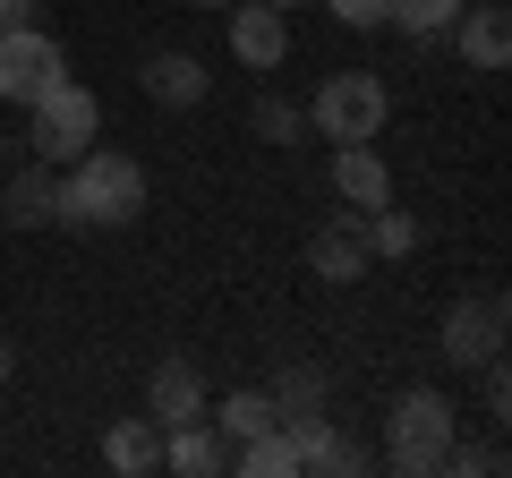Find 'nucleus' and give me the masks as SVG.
Listing matches in <instances>:
<instances>
[{
  "mask_svg": "<svg viewBox=\"0 0 512 478\" xmlns=\"http://www.w3.org/2000/svg\"><path fill=\"white\" fill-rule=\"evenodd\" d=\"M384 18L402 26V35H419V43H436L444 26L461 18V0H384Z\"/></svg>",
  "mask_w": 512,
  "mask_h": 478,
  "instance_id": "obj_17",
  "label": "nucleus"
},
{
  "mask_svg": "<svg viewBox=\"0 0 512 478\" xmlns=\"http://www.w3.org/2000/svg\"><path fill=\"white\" fill-rule=\"evenodd\" d=\"M231 470H248V478H299V453H291L282 427H256V436L231 453Z\"/></svg>",
  "mask_w": 512,
  "mask_h": 478,
  "instance_id": "obj_16",
  "label": "nucleus"
},
{
  "mask_svg": "<svg viewBox=\"0 0 512 478\" xmlns=\"http://www.w3.org/2000/svg\"><path fill=\"white\" fill-rule=\"evenodd\" d=\"M274 9H308V0H274Z\"/></svg>",
  "mask_w": 512,
  "mask_h": 478,
  "instance_id": "obj_26",
  "label": "nucleus"
},
{
  "mask_svg": "<svg viewBox=\"0 0 512 478\" xmlns=\"http://www.w3.org/2000/svg\"><path fill=\"white\" fill-rule=\"evenodd\" d=\"M444 359H453V368L504 359V299H461V308L444 316Z\"/></svg>",
  "mask_w": 512,
  "mask_h": 478,
  "instance_id": "obj_7",
  "label": "nucleus"
},
{
  "mask_svg": "<svg viewBox=\"0 0 512 478\" xmlns=\"http://www.w3.org/2000/svg\"><path fill=\"white\" fill-rule=\"evenodd\" d=\"M231 60H239V69H256V77L291 60V26H282L274 0H231Z\"/></svg>",
  "mask_w": 512,
  "mask_h": 478,
  "instance_id": "obj_6",
  "label": "nucleus"
},
{
  "mask_svg": "<svg viewBox=\"0 0 512 478\" xmlns=\"http://www.w3.org/2000/svg\"><path fill=\"white\" fill-rule=\"evenodd\" d=\"M0 214H9V231H43V222H60V171L52 163H26L18 180L0 188Z\"/></svg>",
  "mask_w": 512,
  "mask_h": 478,
  "instance_id": "obj_11",
  "label": "nucleus"
},
{
  "mask_svg": "<svg viewBox=\"0 0 512 478\" xmlns=\"http://www.w3.org/2000/svg\"><path fill=\"white\" fill-rule=\"evenodd\" d=\"M342 26H384V0H325Z\"/></svg>",
  "mask_w": 512,
  "mask_h": 478,
  "instance_id": "obj_22",
  "label": "nucleus"
},
{
  "mask_svg": "<svg viewBox=\"0 0 512 478\" xmlns=\"http://www.w3.org/2000/svg\"><path fill=\"white\" fill-rule=\"evenodd\" d=\"M137 214H146V163L137 154L94 137L77 163H60V222H77V231H120Z\"/></svg>",
  "mask_w": 512,
  "mask_h": 478,
  "instance_id": "obj_1",
  "label": "nucleus"
},
{
  "mask_svg": "<svg viewBox=\"0 0 512 478\" xmlns=\"http://www.w3.org/2000/svg\"><path fill=\"white\" fill-rule=\"evenodd\" d=\"M299 129H308V111H291V103H274V94H265V103H256V137H265V146H291Z\"/></svg>",
  "mask_w": 512,
  "mask_h": 478,
  "instance_id": "obj_21",
  "label": "nucleus"
},
{
  "mask_svg": "<svg viewBox=\"0 0 512 478\" xmlns=\"http://www.w3.org/2000/svg\"><path fill=\"white\" fill-rule=\"evenodd\" d=\"M9 368H18V359H9V350H0V376H9Z\"/></svg>",
  "mask_w": 512,
  "mask_h": 478,
  "instance_id": "obj_25",
  "label": "nucleus"
},
{
  "mask_svg": "<svg viewBox=\"0 0 512 478\" xmlns=\"http://www.w3.org/2000/svg\"><path fill=\"white\" fill-rule=\"evenodd\" d=\"M367 248H376V257H410V248H419V222H410L402 205H376V214H367Z\"/></svg>",
  "mask_w": 512,
  "mask_h": 478,
  "instance_id": "obj_19",
  "label": "nucleus"
},
{
  "mask_svg": "<svg viewBox=\"0 0 512 478\" xmlns=\"http://www.w3.org/2000/svg\"><path fill=\"white\" fill-rule=\"evenodd\" d=\"M333 188H342L350 214H376V205H393V171H384L376 146H342V154H333Z\"/></svg>",
  "mask_w": 512,
  "mask_h": 478,
  "instance_id": "obj_12",
  "label": "nucleus"
},
{
  "mask_svg": "<svg viewBox=\"0 0 512 478\" xmlns=\"http://www.w3.org/2000/svg\"><path fill=\"white\" fill-rule=\"evenodd\" d=\"M35 137H26V146H35V163H77V154L94 146V137H103V103H94L86 86H77V77H60V86H43L35 103Z\"/></svg>",
  "mask_w": 512,
  "mask_h": 478,
  "instance_id": "obj_4",
  "label": "nucleus"
},
{
  "mask_svg": "<svg viewBox=\"0 0 512 478\" xmlns=\"http://www.w3.org/2000/svg\"><path fill=\"white\" fill-rule=\"evenodd\" d=\"M137 77H146V94H154L163 111H197L205 94H214V77H205V60H197V52H154Z\"/></svg>",
  "mask_w": 512,
  "mask_h": 478,
  "instance_id": "obj_10",
  "label": "nucleus"
},
{
  "mask_svg": "<svg viewBox=\"0 0 512 478\" xmlns=\"http://www.w3.org/2000/svg\"><path fill=\"white\" fill-rule=\"evenodd\" d=\"M60 77H69V52H60L35 18L0 26V103H35V94L60 86Z\"/></svg>",
  "mask_w": 512,
  "mask_h": 478,
  "instance_id": "obj_5",
  "label": "nucleus"
},
{
  "mask_svg": "<svg viewBox=\"0 0 512 478\" xmlns=\"http://www.w3.org/2000/svg\"><path fill=\"white\" fill-rule=\"evenodd\" d=\"M265 402H274V419H308V410H325V376H316V368H291Z\"/></svg>",
  "mask_w": 512,
  "mask_h": 478,
  "instance_id": "obj_18",
  "label": "nucleus"
},
{
  "mask_svg": "<svg viewBox=\"0 0 512 478\" xmlns=\"http://www.w3.org/2000/svg\"><path fill=\"white\" fill-rule=\"evenodd\" d=\"M163 470L214 478V470H231V453H222V436H214L205 419H188V427H171V436H163Z\"/></svg>",
  "mask_w": 512,
  "mask_h": 478,
  "instance_id": "obj_14",
  "label": "nucleus"
},
{
  "mask_svg": "<svg viewBox=\"0 0 512 478\" xmlns=\"http://www.w3.org/2000/svg\"><path fill=\"white\" fill-rule=\"evenodd\" d=\"M453 427H461V410L444 402L436 385H410L402 402H393V427H384L393 470H402V478H436L444 453H453Z\"/></svg>",
  "mask_w": 512,
  "mask_h": 478,
  "instance_id": "obj_3",
  "label": "nucleus"
},
{
  "mask_svg": "<svg viewBox=\"0 0 512 478\" xmlns=\"http://www.w3.org/2000/svg\"><path fill=\"white\" fill-rule=\"evenodd\" d=\"M146 419H154V427H188V419H205V376L188 368V359H163V368L146 376Z\"/></svg>",
  "mask_w": 512,
  "mask_h": 478,
  "instance_id": "obj_9",
  "label": "nucleus"
},
{
  "mask_svg": "<svg viewBox=\"0 0 512 478\" xmlns=\"http://www.w3.org/2000/svg\"><path fill=\"white\" fill-rule=\"evenodd\" d=\"M26 9H35V0H0V26H26Z\"/></svg>",
  "mask_w": 512,
  "mask_h": 478,
  "instance_id": "obj_24",
  "label": "nucleus"
},
{
  "mask_svg": "<svg viewBox=\"0 0 512 478\" xmlns=\"http://www.w3.org/2000/svg\"><path fill=\"white\" fill-rule=\"evenodd\" d=\"M308 265H316V282H359L367 265H376V248H367V214H333L325 231L308 239Z\"/></svg>",
  "mask_w": 512,
  "mask_h": 478,
  "instance_id": "obj_8",
  "label": "nucleus"
},
{
  "mask_svg": "<svg viewBox=\"0 0 512 478\" xmlns=\"http://www.w3.org/2000/svg\"><path fill=\"white\" fill-rule=\"evenodd\" d=\"M487 410H512V376H504V359H487Z\"/></svg>",
  "mask_w": 512,
  "mask_h": 478,
  "instance_id": "obj_23",
  "label": "nucleus"
},
{
  "mask_svg": "<svg viewBox=\"0 0 512 478\" xmlns=\"http://www.w3.org/2000/svg\"><path fill=\"white\" fill-rule=\"evenodd\" d=\"M308 120L325 129V146H376L384 120H393V86H384L376 69H333L325 86H316Z\"/></svg>",
  "mask_w": 512,
  "mask_h": 478,
  "instance_id": "obj_2",
  "label": "nucleus"
},
{
  "mask_svg": "<svg viewBox=\"0 0 512 478\" xmlns=\"http://www.w3.org/2000/svg\"><path fill=\"white\" fill-rule=\"evenodd\" d=\"M461 60H470V69H504V60H512V18H504V0H478V9H461Z\"/></svg>",
  "mask_w": 512,
  "mask_h": 478,
  "instance_id": "obj_13",
  "label": "nucleus"
},
{
  "mask_svg": "<svg viewBox=\"0 0 512 478\" xmlns=\"http://www.w3.org/2000/svg\"><path fill=\"white\" fill-rule=\"evenodd\" d=\"M103 461H111V470H128V478L163 470V427H154V419H120L103 436Z\"/></svg>",
  "mask_w": 512,
  "mask_h": 478,
  "instance_id": "obj_15",
  "label": "nucleus"
},
{
  "mask_svg": "<svg viewBox=\"0 0 512 478\" xmlns=\"http://www.w3.org/2000/svg\"><path fill=\"white\" fill-rule=\"evenodd\" d=\"M205 419H214L222 436H239V444H248L256 427H274V402H265V393H231V402H222V410H205Z\"/></svg>",
  "mask_w": 512,
  "mask_h": 478,
  "instance_id": "obj_20",
  "label": "nucleus"
},
{
  "mask_svg": "<svg viewBox=\"0 0 512 478\" xmlns=\"http://www.w3.org/2000/svg\"><path fill=\"white\" fill-rule=\"evenodd\" d=\"M205 9H231V0H205Z\"/></svg>",
  "mask_w": 512,
  "mask_h": 478,
  "instance_id": "obj_27",
  "label": "nucleus"
}]
</instances>
